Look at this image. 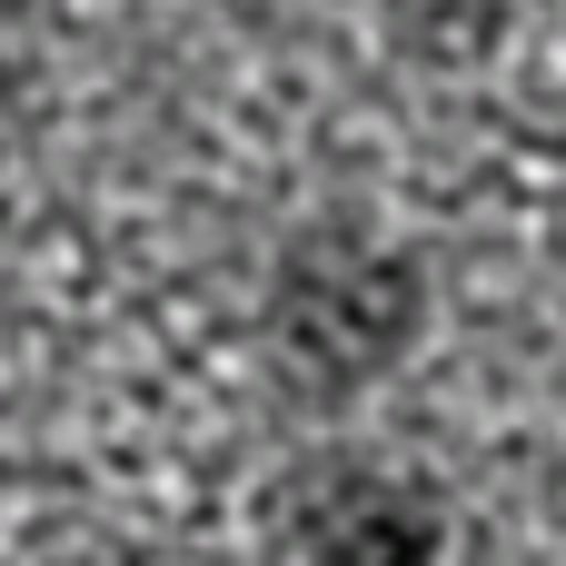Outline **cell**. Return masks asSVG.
Here are the masks:
<instances>
[{"label": "cell", "mask_w": 566, "mask_h": 566, "mask_svg": "<svg viewBox=\"0 0 566 566\" xmlns=\"http://www.w3.org/2000/svg\"><path fill=\"white\" fill-rule=\"evenodd\" d=\"M428 328V269L368 219H308L259 289V368L298 408L368 398Z\"/></svg>", "instance_id": "obj_1"}, {"label": "cell", "mask_w": 566, "mask_h": 566, "mask_svg": "<svg viewBox=\"0 0 566 566\" xmlns=\"http://www.w3.org/2000/svg\"><path fill=\"white\" fill-rule=\"evenodd\" d=\"M289 557L298 566H478V537L428 478L328 458V468H298V488H289Z\"/></svg>", "instance_id": "obj_2"}, {"label": "cell", "mask_w": 566, "mask_h": 566, "mask_svg": "<svg viewBox=\"0 0 566 566\" xmlns=\"http://www.w3.org/2000/svg\"><path fill=\"white\" fill-rule=\"evenodd\" d=\"M10 90H20V50H10V20H0V119H10Z\"/></svg>", "instance_id": "obj_3"}]
</instances>
